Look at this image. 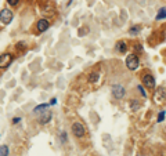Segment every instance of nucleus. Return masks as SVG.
Returning <instances> with one entry per match:
<instances>
[{
    "instance_id": "1",
    "label": "nucleus",
    "mask_w": 166,
    "mask_h": 156,
    "mask_svg": "<svg viewBox=\"0 0 166 156\" xmlns=\"http://www.w3.org/2000/svg\"><path fill=\"white\" fill-rule=\"evenodd\" d=\"M125 62H126L127 69H130V71H136L140 66V59H138V57L136 54H129L126 57V61Z\"/></svg>"
},
{
    "instance_id": "2",
    "label": "nucleus",
    "mask_w": 166,
    "mask_h": 156,
    "mask_svg": "<svg viewBox=\"0 0 166 156\" xmlns=\"http://www.w3.org/2000/svg\"><path fill=\"white\" fill-rule=\"evenodd\" d=\"M14 61V57L10 53H3L0 55V69H7L8 66L13 64Z\"/></svg>"
},
{
    "instance_id": "3",
    "label": "nucleus",
    "mask_w": 166,
    "mask_h": 156,
    "mask_svg": "<svg viewBox=\"0 0 166 156\" xmlns=\"http://www.w3.org/2000/svg\"><path fill=\"white\" fill-rule=\"evenodd\" d=\"M111 93H112V95H114V98L122 100V98L125 97V94H126V90H125V87H123L122 84L118 83V84H112Z\"/></svg>"
},
{
    "instance_id": "4",
    "label": "nucleus",
    "mask_w": 166,
    "mask_h": 156,
    "mask_svg": "<svg viewBox=\"0 0 166 156\" xmlns=\"http://www.w3.org/2000/svg\"><path fill=\"white\" fill-rule=\"evenodd\" d=\"M13 18H14V14H13V11L11 10H8V8H3V10L0 11V22H1V24L8 25V24H11Z\"/></svg>"
},
{
    "instance_id": "5",
    "label": "nucleus",
    "mask_w": 166,
    "mask_h": 156,
    "mask_svg": "<svg viewBox=\"0 0 166 156\" xmlns=\"http://www.w3.org/2000/svg\"><path fill=\"white\" fill-rule=\"evenodd\" d=\"M72 134L78 138H82L83 135L86 134V129H84V126L80 122H75L72 124Z\"/></svg>"
},
{
    "instance_id": "6",
    "label": "nucleus",
    "mask_w": 166,
    "mask_h": 156,
    "mask_svg": "<svg viewBox=\"0 0 166 156\" xmlns=\"http://www.w3.org/2000/svg\"><path fill=\"white\" fill-rule=\"evenodd\" d=\"M141 80H143V84H144L147 88L155 87V79H154V76H152L151 73H144L143 77H141Z\"/></svg>"
},
{
    "instance_id": "7",
    "label": "nucleus",
    "mask_w": 166,
    "mask_h": 156,
    "mask_svg": "<svg viewBox=\"0 0 166 156\" xmlns=\"http://www.w3.org/2000/svg\"><path fill=\"white\" fill-rule=\"evenodd\" d=\"M51 117H53V113H51L50 111H44V112H40L39 117H37V122H39V124L44 126V124L50 123Z\"/></svg>"
},
{
    "instance_id": "8",
    "label": "nucleus",
    "mask_w": 166,
    "mask_h": 156,
    "mask_svg": "<svg viewBox=\"0 0 166 156\" xmlns=\"http://www.w3.org/2000/svg\"><path fill=\"white\" fill-rule=\"evenodd\" d=\"M50 28V21L49 19H46V18H40L39 21L36 22V30L39 33H43V32H46L47 29Z\"/></svg>"
},
{
    "instance_id": "9",
    "label": "nucleus",
    "mask_w": 166,
    "mask_h": 156,
    "mask_svg": "<svg viewBox=\"0 0 166 156\" xmlns=\"http://www.w3.org/2000/svg\"><path fill=\"white\" fill-rule=\"evenodd\" d=\"M166 100V91L165 88H158V90L155 91V101L156 102H163Z\"/></svg>"
},
{
    "instance_id": "10",
    "label": "nucleus",
    "mask_w": 166,
    "mask_h": 156,
    "mask_svg": "<svg viewBox=\"0 0 166 156\" xmlns=\"http://www.w3.org/2000/svg\"><path fill=\"white\" fill-rule=\"evenodd\" d=\"M116 50L119 51L120 54H125V53H126V50H127L126 42H125V40H120V42H118V43H116Z\"/></svg>"
},
{
    "instance_id": "11",
    "label": "nucleus",
    "mask_w": 166,
    "mask_h": 156,
    "mask_svg": "<svg viewBox=\"0 0 166 156\" xmlns=\"http://www.w3.org/2000/svg\"><path fill=\"white\" fill-rule=\"evenodd\" d=\"M8 153H10L8 145H6V144L0 145V156H8Z\"/></svg>"
},
{
    "instance_id": "12",
    "label": "nucleus",
    "mask_w": 166,
    "mask_h": 156,
    "mask_svg": "<svg viewBox=\"0 0 166 156\" xmlns=\"http://www.w3.org/2000/svg\"><path fill=\"white\" fill-rule=\"evenodd\" d=\"M166 18V8H161V10L158 11V14H156V21H159V19H165Z\"/></svg>"
},
{
    "instance_id": "13",
    "label": "nucleus",
    "mask_w": 166,
    "mask_h": 156,
    "mask_svg": "<svg viewBox=\"0 0 166 156\" xmlns=\"http://www.w3.org/2000/svg\"><path fill=\"white\" fill-rule=\"evenodd\" d=\"M47 106H50V105H49V104H40V105L35 106V109H33V113H39V112H42V111H44V109L47 108Z\"/></svg>"
},
{
    "instance_id": "14",
    "label": "nucleus",
    "mask_w": 166,
    "mask_h": 156,
    "mask_svg": "<svg viewBox=\"0 0 166 156\" xmlns=\"http://www.w3.org/2000/svg\"><path fill=\"white\" fill-rule=\"evenodd\" d=\"M98 77H100L98 72H93L90 76H89V82H90V83H96V82L98 80Z\"/></svg>"
},
{
    "instance_id": "15",
    "label": "nucleus",
    "mask_w": 166,
    "mask_h": 156,
    "mask_svg": "<svg viewBox=\"0 0 166 156\" xmlns=\"http://www.w3.org/2000/svg\"><path fill=\"white\" fill-rule=\"evenodd\" d=\"M130 104H132V109H133V111H137V109L141 106V104L137 101V100H132V102H130Z\"/></svg>"
},
{
    "instance_id": "16",
    "label": "nucleus",
    "mask_w": 166,
    "mask_h": 156,
    "mask_svg": "<svg viewBox=\"0 0 166 156\" xmlns=\"http://www.w3.org/2000/svg\"><path fill=\"white\" fill-rule=\"evenodd\" d=\"M7 1L8 6H11V7H17L19 4V0H6Z\"/></svg>"
},
{
    "instance_id": "17",
    "label": "nucleus",
    "mask_w": 166,
    "mask_h": 156,
    "mask_svg": "<svg viewBox=\"0 0 166 156\" xmlns=\"http://www.w3.org/2000/svg\"><path fill=\"white\" fill-rule=\"evenodd\" d=\"M25 47H26V46H25V42H18V43L15 44V48H17V50H24Z\"/></svg>"
},
{
    "instance_id": "18",
    "label": "nucleus",
    "mask_w": 166,
    "mask_h": 156,
    "mask_svg": "<svg viewBox=\"0 0 166 156\" xmlns=\"http://www.w3.org/2000/svg\"><path fill=\"white\" fill-rule=\"evenodd\" d=\"M60 140H61L62 144H65V142H67V133H65V131L60 133Z\"/></svg>"
},
{
    "instance_id": "19",
    "label": "nucleus",
    "mask_w": 166,
    "mask_h": 156,
    "mask_svg": "<svg viewBox=\"0 0 166 156\" xmlns=\"http://www.w3.org/2000/svg\"><path fill=\"white\" fill-rule=\"evenodd\" d=\"M163 119H165V111H161L158 115V122L161 123V122H163Z\"/></svg>"
},
{
    "instance_id": "20",
    "label": "nucleus",
    "mask_w": 166,
    "mask_h": 156,
    "mask_svg": "<svg viewBox=\"0 0 166 156\" xmlns=\"http://www.w3.org/2000/svg\"><path fill=\"white\" fill-rule=\"evenodd\" d=\"M137 32H140V28H138V26H133V28H130V33H132V35H136Z\"/></svg>"
},
{
    "instance_id": "21",
    "label": "nucleus",
    "mask_w": 166,
    "mask_h": 156,
    "mask_svg": "<svg viewBox=\"0 0 166 156\" xmlns=\"http://www.w3.org/2000/svg\"><path fill=\"white\" fill-rule=\"evenodd\" d=\"M137 90H140V93H141V95H143V97H147V93L144 91L143 86H137Z\"/></svg>"
},
{
    "instance_id": "22",
    "label": "nucleus",
    "mask_w": 166,
    "mask_h": 156,
    "mask_svg": "<svg viewBox=\"0 0 166 156\" xmlns=\"http://www.w3.org/2000/svg\"><path fill=\"white\" fill-rule=\"evenodd\" d=\"M11 122H13V124H17V123H19V122H21V117H13V120H11Z\"/></svg>"
},
{
    "instance_id": "23",
    "label": "nucleus",
    "mask_w": 166,
    "mask_h": 156,
    "mask_svg": "<svg viewBox=\"0 0 166 156\" xmlns=\"http://www.w3.org/2000/svg\"><path fill=\"white\" fill-rule=\"evenodd\" d=\"M136 51H143V47H141V44H136Z\"/></svg>"
},
{
    "instance_id": "24",
    "label": "nucleus",
    "mask_w": 166,
    "mask_h": 156,
    "mask_svg": "<svg viewBox=\"0 0 166 156\" xmlns=\"http://www.w3.org/2000/svg\"><path fill=\"white\" fill-rule=\"evenodd\" d=\"M55 104H57V100H55V98H53V100L50 101V104H49V105H55Z\"/></svg>"
}]
</instances>
